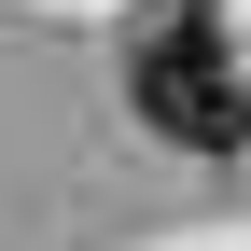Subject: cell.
<instances>
[{
    "instance_id": "6da1fadb",
    "label": "cell",
    "mask_w": 251,
    "mask_h": 251,
    "mask_svg": "<svg viewBox=\"0 0 251 251\" xmlns=\"http://www.w3.org/2000/svg\"><path fill=\"white\" fill-rule=\"evenodd\" d=\"M126 112L168 153H237L251 140V84H237L209 0H140V28H126Z\"/></svg>"
}]
</instances>
